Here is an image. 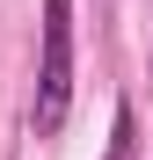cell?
<instances>
[{"mask_svg": "<svg viewBox=\"0 0 153 160\" xmlns=\"http://www.w3.org/2000/svg\"><path fill=\"white\" fill-rule=\"evenodd\" d=\"M73 109V0H44L37 29V138H59Z\"/></svg>", "mask_w": 153, "mask_h": 160, "instance_id": "1", "label": "cell"}, {"mask_svg": "<svg viewBox=\"0 0 153 160\" xmlns=\"http://www.w3.org/2000/svg\"><path fill=\"white\" fill-rule=\"evenodd\" d=\"M131 138H139V124H131V102H117V124H110V160H131Z\"/></svg>", "mask_w": 153, "mask_h": 160, "instance_id": "2", "label": "cell"}]
</instances>
